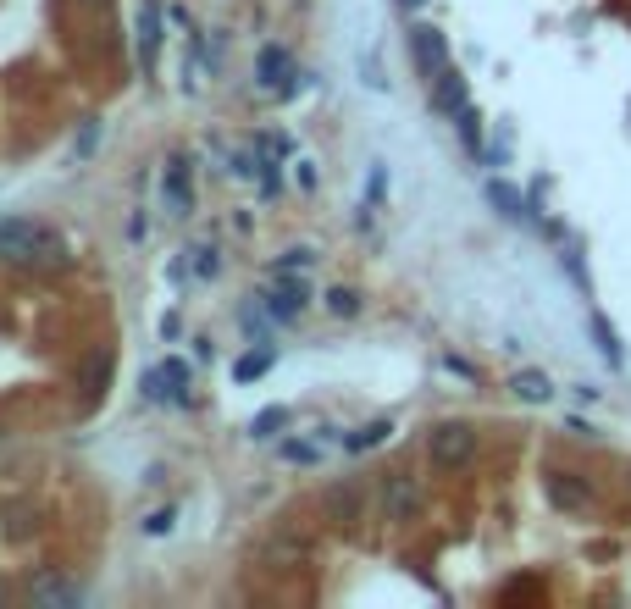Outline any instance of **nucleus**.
I'll return each mask as SVG.
<instances>
[{
  "mask_svg": "<svg viewBox=\"0 0 631 609\" xmlns=\"http://www.w3.org/2000/svg\"><path fill=\"white\" fill-rule=\"evenodd\" d=\"M327 311H333V316H355L360 311V294H355V288H333V294H327Z\"/></svg>",
  "mask_w": 631,
  "mask_h": 609,
  "instance_id": "obj_19",
  "label": "nucleus"
},
{
  "mask_svg": "<svg viewBox=\"0 0 631 609\" xmlns=\"http://www.w3.org/2000/svg\"><path fill=\"white\" fill-rule=\"evenodd\" d=\"M155 45H161V6H139V67H155Z\"/></svg>",
  "mask_w": 631,
  "mask_h": 609,
  "instance_id": "obj_9",
  "label": "nucleus"
},
{
  "mask_svg": "<svg viewBox=\"0 0 631 609\" xmlns=\"http://www.w3.org/2000/svg\"><path fill=\"white\" fill-rule=\"evenodd\" d=\"M515 399H526V405H548L554 399V383H548L543 371H515Z\"/></svg>",
  "mask_w": 631,
  "mask_h": 609,
  "instance_id": "obj_11",
  "label": "nucleus"
},
{
  "mask_svg": "<svg viewBox=\"0 0 631 609\" xmlns=\"http://www.w3.org/2000/svg\"><path fill=\"white\" fill-rule=\"evenodd\" d=\"M310 261H316V255H310V250H283V255H277V272H294V266H299V272H305Z\"/></svg>",
  "mask_w": 631,
  "mask_h": 609,
  "instance_id": "obj_23",
  "label": "nucleus"
},
{
  "mask_svg": "<svg viewBox=\"0 0 631 609\" xmlns=\"http://www.w3.org/2000/svg\"><path fill=\"white\" fill-rule=\"evenodd\" d=\"M593 338H598V349H604V360H609V366H620V360H626V355H620V338H615V327H609L604 316H593Z\"/></svg>",
  "mask_w": 631,
  "mask_h": 609,
  "instance_id": "obj_15",
  "label": "nucleus"
},
{
  "mask_svg": "<svg viewBox=\"0 0 631 609\" xmlns=\"http://www.w3.org/2000/svg\"><path fill=\"white\" fill-rule=\"evenodd\" d=\"M183 383H189V366L183 360H167V366H155L144 377V394L150 399H183Z\"/></svg>",
  "mask_w": 631,
  "mask_h": 609,
  "instance_id": "obj_4",
  "label": "nucleus"
},
{
  "mask_svg": "<svg viewBox=\"0 0 631 609\" xmlns=\"http://www.w3.org/2000/svg\"><path fill=\"white\" fill-rule=\"evenodd\" d=\"M548 499L560 504V510H587L593 493H587V482H576L571 471H554V477H548Z\"/></svg>",
  "mask_w": 631,
  "mask_h": 609,
  "instance_id": "obj_6",
  "label": "nucleus"
},
{
  "mask_svg": "<svg viewBox=\"0 0 631 609\" xmlns=\"http://www.w3.org/2000/svg\"><path fill=\"white\" fill-rule=\"evenodd\" d=\"M410 45H416V61H421V72H427V84H432V78L449 67V45H443V34L438 28H427V23H416L410 28Z\"/></svg>",
  "mask_w": 631,
  "mask_h": 609,
  "instance_id": "obj_3",
  "label": "nucleus"
},
{
  "mask_svg": "<svg viewBox=\"0 0 631 609\" xmlns=\"http://www.w3.org/2000/svg\"><path fill=\"white\" fill-rule=\"evenodd\" d=\"M172 521H178L172 510H155V515H144V532H150V538H161V532H172Z\"/></svg>",
  "mask_w": 631,
  "mask_h": 609,
  "instance_id": "obj_24",
  "label": "nucleus"
},
{
  "mask_svg": "<svg viewBox=\"0 0 631 609\" xmlns=\"http://www.w3.org/2000/svg\"><path fill=\"white\" fill-rule=\"evenodd\" d=\"M432 106H438L443 117H460L465 111V78L454 67H443L438 78H432Z\"/></svg>",
  "mask_w": 631,
  "mask_h": 609,
  "instance_id": "obj_5",
  "label": "nucleus"
},
{
  "mask_svg": "<svg viewBox=\"0 0 631 609\" xmlns=\"http://www.w3.org/2000/svg\"><path fill=\"white\" fill-rule=\"evenodd\" d=\"M0 261H17V266H28V261H61V239H50L39 222H0Z\"/></svg>",
  "mask_w": 631,
  "mask_h": 609,
  "instance_id": "obj_1",
  "label": "nucleus"
},
{
  "mask_svg": "<svg viewBox=\"0 0 631 609\" xmlns=\"http://www.w3.org/2000/svg\"><path fill=\"white\" fill-rule=\"evenodd\" d=\"M161 194H167V211H172V216H189L194 194H189V167H183V161H172V167H167V183H161Z\"/></svg>",
  "mask_w": 631,
  "mask_h": 609,
  "instance_id": "obj_10",
  "label": "nucleus"
},
{
  "mask_svg": "<svg viewBox=\"0 0 631 609\" xmlns=\"http://www.w3.org/2000/svg\"><path fill=\"white\" fill-rule=\"evenodd\" d=\"M283 460H294V466H316L322 460V443H283Z\"/></svg>",
  "mask_w": 631,
  "mask_h": 609,
  "instance_id": "obj_17",
  "label": "nucleus"
},
{
  "mask_svg": "<svg viewBox=\"0 0 631 609\" xmlns=\"http://www.w3.org/2000/svg\"><path fill=\"white\" fill-rule=\"evenodd\" d=\"M34 598L39 604H84V587H72V582H34Z\"/></svg>",
  "mask_w": 631,
  "mask_h": 609,
  "instance_id": "obj_13",
  "label": "nucleus"
},
{
  "mask_svg": "<svg viewBox=\"0 0 631 609\" xmlns=\"http://www.w3.org/2000/svg\"><path fill=\"white\" fill-rule=\"evenodd\" d=\"M388 438H393V421H366L360 432H349L344 438V449L360 454V449H377V443H388Z\"/></svg>",
  "mask_w": 631,
  "mask_h": 609,
  "instance_id": "obj_12",
  "label": "nucleus"
},
{
  "mask_svg": "<svg viewBox=\"0 0 631 609\" xmlns=\"http://www.w3.org/2000/svg\"><path fill=\"white\" fill-rule=\"evenodd\" d=\"M244 327H250V333H255V344H266V322H261V316H255V311H244Z\"/></svg>",
  "mask_w": 631,
  "mask_h": 609,
  "instance_id": "obj_26",
  "label": "nucleus"
},
{
  "mask_svg": "<svg viewBox=\"0 0 631 609\" xmlns=\"http://www.w3.org/2000/svg\"><path fill=\"white\" fill-rule=\"evenodd\" d=\"M216 266H222L216 261V250H194V272L200 277H216Z\"/></svg>",
  "mask_w": 631,
  "mask_h": 609,
  "instance_id": "obj_25",
  "label": "nucleus"
},
{
  "mask_svg": "<svg viewBox=\"0 0 631 609\" xmlns=\"http://www.w3.org/2000/svg\"><path fill=\"white\" fill-rule=\"evenodd\" d=\"M454 122H460V133H465V144H471V150H477V144H482V122H477V111L465 106V111H460V117H454Z\"/></svg>",
  "mask_w": 631,
  "mask_h": 609,
  "instance_id": "obj_22",
  "label": "nucleus"
},
{
  "mask_svg": "<svg viewBox=\"0 0 631 609\" xmlns=\"http://www.w3.org/2000/svg\"><path fill=\"white\" fill-rule=\"evenodd\" d=\"M283 421H288V410L272 405V410H261V416L250 421V432H255V438H277V427H283Z\"/></svg>",
  "mask_w": 631,
  "mask_h": 609,
  "instance_id": "obj_16",
  "label": "nucleus"
},
{
  "mask_svg": "<svg viewBox=\"0 0 631 609\" xmlns=\"http://www.w3.org/2000/svg\"><path fill=\"white\" fill-rule=\"evenodd\" d=\"M405 6H427V0H405Z\"/></svg>",
  "mask_w": 631,
  "mask_h": 609,
  "instance_id": "obj_27",
  "label": "nucleus"
},
{
  "mask_svg": "<svg viewBox=\"0 0 631 609\" xmlns=\"http://www.w3.org/2000/svg\"><path fill=\"white\" fill-rule=\"evenodd\" d=\"M382 504H388V515L393 521H410V515H416V482L410 477H388V488H382Z\"/></svg>",
  "mask_w": 631,
  "mask_h": 609,
  "instance_id": "obj_8",
  "label": "nucleus"
},
{
  "mask_svg": "<svg viewBox=\"0 0 631 609\" xmlns=\"http://www.w3.org/2000/svg\"><path fill=\"white\" fill-rule=\"evenodd\" d=\"M327 515H338V521H349V515H355V488H338L333 499H327Z\"/></svg>",
  "mask_w": 631,
  "mask_h": 609,
  "instance_id": "obj_21",
  "label": "nucleus"
},
{
  "mask_svg": "<svg viewBox=\"0 0 631 609\" xmlns=\"http://www.w3.org/2000/svg\"><path fill=\"white\" fill-rule=\"evenodd\" d=\"M305 299H310L305 283H283V288H272V294H266V311H272L277 322H294V316L305 311Z\"/></svg>",
  "mask_w": 631,
  "mask_h": 609,
  "instance_id": "obj_7",
  "label": "nucleus"
},
{
  "mask_svg": "<svg viewBox=\"0 0 631 609\" xmlns=\"http://www.w3.org/2000/svg\"><path fill=\"white\" fill-rule=\"evenodd\" d=\"M266 366H272V355H266V349H261V355H244L239 366H233V377H239V383H255V377H261Z\"/></svg>",
  "mask_w": 631,
  "mask_h": 609,
  "instance_id": "obj_20",
  "label": "nucleus"
},
{
  "mask_svg": "<svg viewBox=\"0 0 631 609\" xmlns=\"http://www.w3.org/2000/svg\"><path fill=\"white\" fill-rule=\"evenodd\" d=\"M283 72H288V56H283L277 45H266V50H261V78H266V84H277Z\"/></svg>",
  "mask_w": 631,
  "mask_h": 609,
  "instance_id": "obj_18",
  "label": "nucleus"
},
{
  "mask_svg": "<svg viewBox=\"0 0 631 609\" xmlns=\"http://www.w3.org/2000/svg\"><path fill=\"white\" fill-rule=\"evenodd\" d=\"M488 200L499 205V211L510 216V222H521V216H532V211H526V200H521V194L510 189V183H488Z\"/></svg>",
  "mask_w": 631,
  "mask_h": 609,
  "instance_id": "obj_14",
  "label": "nucleus"
},
{
  "mask_svg": "<svg viewBox=\"0 0 631 609\" xmlns=\"http://www.w3.org/2000/svg\"><path fill=\"white\" fill-rule=\"evenodd\" d=\"M427 454H432V466H465L477 454V432L465 427V421H443V427H432Z\"/></svg>",
  "mask_w": 631,
  "mask_h": 609,
  "instance_id": "obj_2",
  "label": "nucleus"
}]
</instances>
